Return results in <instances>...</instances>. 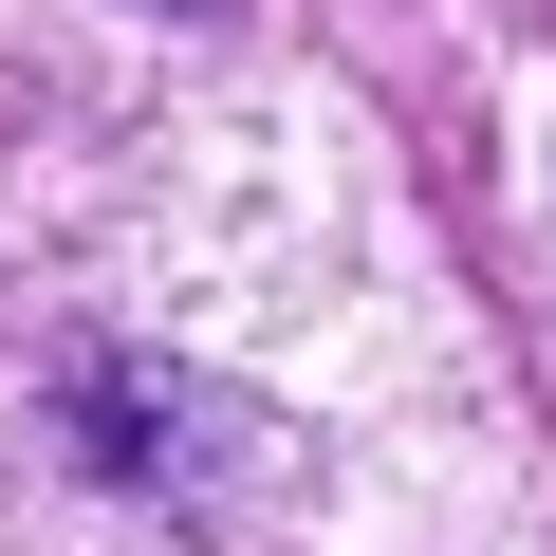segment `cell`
Here are the masks:
<instances>
[{
  "label": "cell",
  "instance_id": "cell-1",
  "mask_svg": "<svg viewBox=\"0 0 556 556\" xmlns=\"http://www.w3.org/2000/svg\"><path fill=\"white\" fill-rule=\"evenodd\" d=\"M149 20H223V0H149Z\"/></svg>",
  "mask_w": 556,
  "mask_h": 556
}]
</instances>
